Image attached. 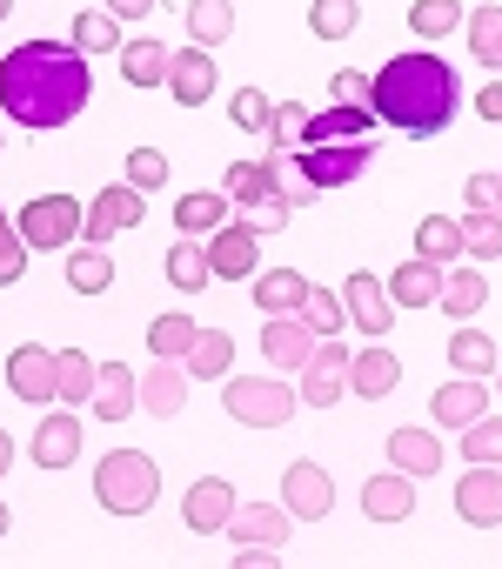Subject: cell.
<instances>
[{"label":"cell","mask_w":502,"mask_h":569,"mask_svg":"<svg viewBox=\"0 0 502 569\" xmlns=\"http://www.w3.org/2000/svg\"><path fill=\"white\" fill-rule=\"evenodd\" d=\"M94 94L88 54L61 48V41H21L14 54H0V114L21 121L28 134H54L68 128Z\"/></svg>","instance_id":"cell-1"},{"label":"cell","mask_w":502,"mask_h":569,"mask_svg":"<svg viewBox=\"0 0 502 569\" xmlns=\"http://www.w3.org/2000/svg\"><path fill=\"white\" fill-rule=\"evenodd\" d=\"M369 108H375V121H389L395 134L435 141V134L455 121V108H462V81H455V68H449L442 54H395V61L369 81Z\"/></svg>","instance_id":"cell-2"},{"label":"cell","mask_w":502,"mask_h":569,"mask_svg":"<svg viewBox=\"0 0 502 569\" xmlns=\"http://www.w3.org/2000/svg\"><path fill=\"white\" fill-rule=\"evenodd\" d=\"M94 496L108 516H148L154 496H161V469L148 449H108L94 462Z\"/></svg>","instance_id":"cell-3"},{"label":"cell","mask_w":502,"mask_h":569,"mask_svg":"<svg viewBox=\"0 0 502 569\" xmlns=\"http://www.w3.org/2000/svg\"><path fill=\"white\" fill-rule=\"evenodd\" d=\"M295 402H302V389L275 382V376H228V382H221V409H228L241 429H289Z\"/></svg>","instance_id":"cell-4"},{"label":"cell","mask_w":502,"mask_h":569,"mask_svg":"<svg viewBox=\"0 0 502 569\" xmlns=\"http://www.w3.org/2000/svg\"><path fill=\"white\" fill-rule=\"evenodd\" d=\"M81 221H88V208H81L74 194H34L14 228L28 234V248H68V241L81 234Z\"/></svg>","instance_id":"cell-5"},{"label":"cell","mask_w":502,"mask_h":569,"mask_svg":"<svg viewBox=\"0 0 502 569\" xmlns=\"http://www.w3.org/2000/svg\"><path fill=\"white\" fill-rule=\"evenodd\" d=\"M8 389L21 402H61V349H41V342H21L8 356Z\"/></svg>","instance_id":"cell-6"},{"label":"cell","mask_w":502,"mask_h":569,"mask_svg":"<svg viewBox=\"0 0 502 569\" xmlns=\"http://www.w3.org/2000/svg\"><path fill=\"white\" fill-rule=\"evenodd\" d=\"M349 349H342V336H322L315 342V356H309V369H302V402L309 409H335L342 402V389H349Z\"/></svg>","instance_id":"cell-7"},{"label":"cell","mask_w":502,"mask_h":569,"mask_svg":"<svg viewBox=\"0 0 502 569\" xmlns=\"http://www.w3.org/2000/svg\"><path fill=\"white\" fill-rule=\"evenodd\" d=\"M455 516L469 529H502V469L495 462H469L455 482Z\"/></svg>","instance_id":"cell-8"},{"label":"cell","mask_w":502,"mask_h":569,"mask_svg":"<svg viewBox=\"0 0 502 569\" xmlns=\"http://www.w3.org/2000/svg\"><path fill=\"white\" fill-rule=\"evenodd\" d=\"M342 302H349V322H355L362 336H389V329H395V296H389L382 274L355 268V274L342 281Z\"/></svg>","instance_id":"cell-9"},{"label":"cell","mask_w":502,"mask_h":569,"mask_svg":"<svg viewBox=\"0 0 502 569\" xmlns=\"http://www.w3.org/2000/svg\"><path fill=\"white\" fill-rule=\"evenodd\" d=\"M81 436H88L81 416H74V409H54V416L34 422V436H28V462H34V469H74Z\"/></svg>","instance_id":"cell-10"},{"label":"cell","mask_w":502,"mask_h":569,"mask_svg":"<svg viewBox=\"0 0 502 569\" xmlns=\"http://www.w3.org/2000/svg\"><path fill=\"white\" fill-rule=\"evenodd\" d=\"M282 509H289L295 522H322V516L335 509L329 469H322V462H289V476H282Z\"/></svg>","instance_id":"cell-11"},{"label":"cell","mask_w":502,"mask_h":569,"mask_svg":"<svg viewBox=\"0 0 502 569\" xmlns=\"http://www.w3.org/2000/svg\"><path fill=\"white\" fill-rule=\"evenodd\" d=\"M141 221V188L134 181H114V188H101L94 201H88V221H81V234L101 248L108 234H121V228H134Z\"/></svg>","instance_id":"cell-12"},{"label":"cell","mask_w":502,"mask_h":569,"mask_svg":"<svg viewBox=\"0 0 502 569\" xmlns=\"http://www.w3.org/2000/svg\"><path fill=\"white\" fill-rule=\"evenodd\" d=\"M295 154H302L315 188H342L369 168V141H322V148H295Z\"/></svg>","instance_id":"cell-13"},{"label":"cell","mask_w":502,"mask_h":569,"mask_svg":"<svg viewBox=\"0 0 502 569\" xmlns=\"http://www.w3.org/2000/svg\"><path fill=\"white\" fill-rule=\"evenodd\" d=\"M228 516H234V482H221V476H201V482L181 496V522H188L194 536H221Z\"/></svg>","instance_id":"cell-14"},{"label":"cell","mask_w":502,"mask_h":569,"mask_svg":"<svg viewBox=\"0 0 502 569\" xmlns=\"http://www.w3.org/2000/svg\"><path fill=\"white\" fill-rule=\"evenodd\" d=\"M255 228L248 221H221L214 234H208V268L221 274V281H241V274H255Z\"/></svg>","instance_id":"cell-15"},{"label":"cell","mask_w":502,"mask_h":569,"mask_svg":"<svg viewBox=\"0 0 502 569\" xmlns=\"http://www.w3.org/2000/svg\"><path fill=\"white\" fill-rule=\"evenodd\" d=\"M315 342H322V336H315L302 316H269V329H262V356H269L275 369H295V376L309 369Z\"/></svg>","instance_id":"cell-16"},{"label":"cell","mask_w":502,"mask_h":569,"mask_svg":"<svg viewBox=\"0 0 502 569\" xmlns=\"http://www.w3.org/2000/svg\"><path fill=\"white\" fill-rule=\"evenodd\" d=\"M289 522H295V516H289L282 502H234V516H228L221 536H234V549H241V542H275V549H282V542H289Z\"/></svg>","instance_id":"cell-17"},{"label":"cell","mask_w":502,"mask_h":569,"mask_svg":"<svg viewBox=\"0 0 502 569\" xmlns=\"http://www.w3.org/2000/svg\"><path fill=\"white\" fill-rule=\"evenodd\" d=\"M409 509H415V476H402L395 462L362 482V516H369V522H402Z\"/></svg>","instance_id":"cell-18"},{"label":"cell","mask_w":502,"mask_h":569,"mask_svg":"<svg viewBox=\"0 0 502 569\" xmlns=\"http://www.w3.org/2000/svg\"><path fill=\"white\" fill-rule=\"evenodd\" d=\"M429 416H435L442 429H469L475 416H489V389H482V376H462V382H442V389L429 396Z\"/></svg>","instance_id":"cell-19"},{"label":"cell","mask_w":502,"mask_h":569,"mask_svg":"<svg viewBox=\"0 0 502 569\" xmlns=\"http://www.w3.org/2000/svg\"><path fill=\"white\" fill-rule=\"evenodd\" d=\"M442 281H449V268H435V261H402L395 274H389V296H395V309H435L442 302Z\"/></svg>","instance_id":"cell-20"},{"label":"cell","mask_w":502,"mask_h":569,"mask_svg":"<svg viewBox=\"0 0 502 569\" xmlns=\"http://www.w3.org/2000/svg\"><path fill=\"white\" fill-rule=\"evenodd\" d=\"M141 409L161 416V422L181 416V409H188V362H161V356H154V369L141 376Z\"/></svg>","instance_id":"cell-21"},{"label":"cell","mask_w":502,"mask_h":569,"mask_svg":"<svg viewBox=\"0 0 502 569\" xmlns=\"http://www.w3.org/2000/svg\"><path fill=\"white\" fill-rule=\"evenodd\" d=\"M309 289H315V281L302 268H269V274H255V309L262 316H302Z\"/></svg>","instance_id":"cell-22"},{"label":"cell","mask_w":502,"mask_h":569,"mask_svg":"<svg viewBox=\"0 0 502 569\" xmlns=\"http://www.w3.org/2000/svg\"><path fill=\"white\" fill-rule=\"evenodd\" d=\"M214 81H221V74H214V54H208V48H181V54H174V74H168V94H174L181 108H201V101L214 94Z\"/></svg>","instance_id":"cell-23"},{"label":"cell","mask_w":502,"mask_h":569,"mask_svg":"<svg viewBox=\"0 0 502 569\" xmlns=\"http://www.w3.org/2000/svg\"><path fill=\"white\" fill-rule=\"evenodd\" d=\"M369 134H375V108H322V114H309L302 148H322V141H369Z\"/></svg>","instance_id":"cell-24"},{"label":"cell","mask_w":502,"mask_h":569,"mask_svg":"<svg viewBox=\"0 0 502 569\" xmlns=\"http://www.w3.org/2000/svg\"><path fill=\"white\" fill-rule=\"evenodd\" d=\"M128 409H141V382L128 376V362H101V376H94V416L101 422H128Z\"/></svg>","instance_id":"cell-25"},{"label":"cell","mask_w":502,"mask_h":569,"mask_svg":"<svg viewBox=\"0 0 502 569\" xmlns=\"http://www.w3.org/2000/svg\"><path fill=\"white\" fill-rule=\"evenodd\" d=\"M389 462L402 476H435L442 469V442L429 429H389Z\"/></svg>","instance_id":"cell-26"},{"label":"cell","mask_w":502,"mask_h":569,"mask_svg":"<svg viewBox=\"0 0 502 569\" xmlns=\"http://www.w3.org/2000/svg\"><path fill=\"white\" fill-rule=\"evenodd\" d=\"M482 302H489V274L482 268H449L435 309H449V322H469V316H482Z\"/></svg>","instance_id":"cell-27"},{"label":"cell","mask_w":502,"mask_h":569,"mask_svg":"<svg viewBox=\"0 0 502 569\" xmlns=\"http://www.w3.org/2000/svg\"><path fill=\"white\" fill-rule=\"evenodd\" d=\"M121 74H128V88H168L174 54H168L161 41H128V48H121Z\"/></svg>","instance_id":"cell-28"},{"label":"cell","mask_w":502,"mask_h":569,"mask_svg":"<svg viewBox=\"0 0 502 569\" xmlns=\"http://www.w3.org/2000/svg\"><path fill=\"white\" fill-rule=\"evenodd\" d=\"M395 382H402V362H395L389 349H362V356L349 362V389H355V396H369V402H382Z\"/></svg>","instance_id":"cell-29"},{"label":"cell","mask_w":502,"mask_h":569,"mask_svg":"<svg viewBox=\"0 0 502 569\" xmlns=\"http://www.w3.org/2000/svg\"><path fill=\"white\" fill-rule=\"evenodd\" d=\"M221 194L234 201V214H241V208H262V201L275 194V181H269V161H228V174H221Z\"/></svg>","instance_id":"cell-30"},{"label":"cell","mask_w":502,"mask_h":569,"mask_svg":"<svg viewBox=\"0 0 502 569\" xmlns=\"http://www.w3.org/2000/svg\"><path fill=\"white\" fill-rule=\"evenodd\" d=\"M228 214H234L228 194H208V188H201V194H181V201H174V234H214Z\"/></svg>","instance_id":"cell-31"},{"label":"cell","mask_w":502,"mask_h":569,"mask_svg":"<svg viewBox=\"0 0 502 569\" xmlns=\"http://www.w3.org/2000/svg\"><path fill=\"white\" fill-rule=\"evenodd\" d=\"M168 281H174L181 296H194V289H208V281H214L208 248H201L194 234H174V248H168Z\"/></svg>","instance_id":"cell-32"},{"label":"cell","mask_w":502,"mask_h":569,"mask_svg":"<svg viewBox=\"0 0 502 569\" xmlns=\"http://www.w3.org/2000/svg\"><path fill=\"white\" fill-rule=\"evenodd\" d=\"M234 34V0H188V41L194 48H221Z\"/></svg>","instance_id":"cell-33"},{"label":"cell","mask_w":502,"mask_h":569,"mask_svg":"<svg viewBox=\"0 0 502 569\" xmlns=\"http://www.w3.org/2000/svg\"><path fill=\"white\" fill-rule=\"evenodd\" d=\"M269 181H275V201H282V208H295V214H302V208L322 194V188L309 181L302 154H269Z\"/></svg>","instance_id":"cell-34"},{"label":"cell","mask_w":502,"mask_h":569,"mask_svg":"<svg viewBox=\"0 0 502 569\" xmlns=\"http://www.w3.org/2000/svg\"><path fill=\"white\" fill-rule=\"evenodd\" d=\"M415 254L435 261V268H449V261L462 254V221H449V214H422V221H415Z\"/></svg>","instance_id":"cell-35"},{"label":"cell","mask_w":502,"mask_h":569,"mask_svg":"<svg viewBox=\"0 0 502 569\" xmlns=\"http://www.w3.org/2000/svg\"><path fill=\"white\" fill-rule=\"evenodd\" d=\"M228 369H234V336H228V329H201L194 349H188V376H214V382H228Z\"/></svg>","instance_id":"cell-36"},{"label":"cell","mask_w":502,"mask_h":569,"mask_svg":"<svg viewBox=\"0 0 502 569\" xmlns=\"http://www.w3.org/2000/svg\"><path fill=\"white\" fill-rule=\"evenodd\" d=\"M68 289L74 296H108L114 289V261L88 241V248H74V261H68Z\"/></svg>","instance_id":"cell-37"},{"label":"cell","mask_w":502,"mask_h":569,"mask_svg":"<svg viewBox=\"0 0 502 569\" xmlns=\"http://www.w3.org/2000/svg\"><path fill=\"white\" fill-rule=\"evenodd\" d=\"M462 28V0H415L409 8V34L415 41H449Z\"/></svg>","instance_id":"cell-38"},{"label":"cell","mask_w":502,"mask_h":569,"mask_svg":"<svg viewBox=\"0 0 502 569\" xmlns=\"http://www.w3.org/2000/svg\"><path fill=\"white\" fill-rule=\"evenodd\" d=\"M194 336H201V329H194L188 316H154V322H148V349H154L161 362H188Z\"/></svg>","instance_id":"cell-39"},{"label":"cell","mask_w":502,"mask_h":569,"mask_svg":"<svg viewBox=\"0 0 502 569\" xmlns=\"http://www.w3.org/2000/svg\"><path fill=\"white\" fill-rule=\"evenodd\" d=\"M462 254H469V261H502V214L469 208V214H462Z\"/></svg>","instance_id":"cell-40"},{"label":"cell","mask_w":502,"mask_h":569,"mask_svg":"<svg viewBox=\"0 0 502 569\" xmlns=\"http://www.w3.org/2000/svg\"><path fill=\"white\" fill-rule=\"evenodd\" d=\"M449 362H455L462 376H495V342H489L482 329H455V336H449Z\"/></svg>","instance_id":"cell-41"},{"label":"cell","mask_w":502,"mask_h":569,"mask_svg":"<svg viewBox=\"0 0 502 569\" xmlns=\"http://www.w3.org/2000/svg\"><path fill=\"white\" fill-rule=\"evenodd\" d=\"M94 376H101V362H94V356H81V349H61V402H68V409L94 402Z\"/></svg>","instance_id":"cell-42"},{"label":"cell","mask_w":502,"mask_h":569,"mask_svg":"<svg viewBox=\"0 0 502 569\" xmlns=\"http://www.w3.org/2000/svg\"><path fill=\"white\" fill-rule=\"evenodd\" d=\"M355 21H362L355 0H315V8H309V34H315V41H349Z\"/></svg>","instance_id":"cell-43"},{"label":"cell","mask_w":502,"mask_h":569,"mask_svg":"<svg viewBox=\"0 0 502 569\" xmlns=\"http://www.w3.org/2000/svg\"><path fill=\"white\" fill-rule=\"evenodd\" d=\"M469 54H475L482 68H495V54H502V0H482V8H475V21H469Z\"/></svg>","instance_id":"cell-44"},{"label":"cell","mask_w":502,"mask_h":569,"mask_svg":"<svg viewBox=\"0 0 502 569\" xmlns=\"http://www.w3.org/2000/svg\"><path fill=\"white\" fill-rule=\"evenodd\" d=\"M302 322H309L315 336H342V329H349V302H342V289H309Z\"/></svg>","instance_id":"cell-45"},{"label":"cell","mask_w":502,"mask_h":569,"mask_svg":"<svg viewBox=\"0 0 502 569\" xmlns=\"http://www.w3.org/2000/svg\"><path fill=\"white\" fill-rule=\"evenodd\" d=\"M74 48L81 54H121V21L114 14H74Z\"/></svg>","instance_id":"cell-46"},{"label":"cell","mask_w":502,"mask_h":569,"mask_svg":"<svg viewBox=\"0 0 502 569\" xmlns=\"http://www.w3.org/2000/svg\"><path fill=\"white\" fill-rule=\"evenodd\" d=\"M28 254H34V248H28V234L8 221V208H0V289H14V281L28 274Z\"/></svg>","instance_id":"cell-47"},{"label":"cell","mask_w":502,"mask_h":569,"mask_svg":"<svg viewBox=\"0 0 502 569\" xmlns=\"http://www.w3.org/2000/svg\"><path fill=\"white\" fill-rule=\"evenodd\" d=\"M462 456H469V462H495V469H502V416H475V422L462 429Z\"/></svg>","instance_id":"cell-48"},{"label":"cell","mask_w":502,"mask_h":569,"mask_svg":"<svg viewBox=\"0 0 502 569\" xmlns=\"http://www.w3.org/2000/svg\"><path fill=\"white\" fill-rule=\"evenodd\" d=\"M228 121H234V128H248V134H269V121H275V101H269L262 88H234V108H228Z\"/></svg>","instance_id":"cell-49"},{"label":"cell","mask_w":502,"mask_h":569,"mask_svg":"<svg viewBox=\"0 0 502 569\" xmlns=\"http://www.w3.org/2000/svg\"><path fill=\"white\" fill-rule=\"evenodd\" d=\"M302 128H309V108H302V101H282V108H275V121H269L275 154H295V148H302Z\"/></svg>","instance_id":"cell-50"},{"label":"cell","mask_w":502,"mask_h":569,"mask_svg":"<svg viewBox=\"0 0 502 569\" xmlns=\"http://www.w3.org/2000/svg\"><path fill=\"white\" fill-rule=\"evenodd\" d=\"M128 181H134L141 194L161 188V181H168V154H161V148H134V154H128Z\"/></svg>","instance_id":"cell-51"},{"label":"cell","mask_w":502,"mask_h":569,"mask_svg":"<svg viewBox=\"0 0 502 569\" xmlns=\"http://www.w3.org/2000/svg\"><path fill=\"white\" fill-rule=\"evenodd\" d=\"M369 81H375V74H355V68H335V81H329V94H335L342 108H369Z\"/></svg>","instance_id":"cell-52"},{"label":"cell","mask_w":502,"mask_h":569,"mask_svg":"<svg viewBox=\"0 0 502 569\" xmlns=\"http://www.w3.org/2000/svg\"><path fill=\"white\" fill-rule=\"evenodd\" d=\"M462 201H469V208H482V214H502V174H469Z\"/></svg>","instance_id":"cell-53"},{"label":"cell","mask_w":502,"mask_h":569,"mask_svg":"<svg viewBox=\"0 0 502 569\" xmlns=\"http://www.w3.org/2000/svg\"><path fill=\"white\" fill-rule=\"evenodd\" d=\"M289 214H295V208H282V201L269 194L262 208H241L234 221H248V228H255V234H275V228H289Z\"/></svg>","instance_id":"cell-54"},{"label":"cell","mask_w":502,"mask_h":569,"mask_svg":"<svg viewBox=\"0 0 502 569\" xmlns=\"http://www.w3.org/2000/svg\"><path fill=\"white\" fill-rule=\"evenodd\" d=\"M475 114H482V121H502V81H489V88L475 94Z\"/></svg>","instance_id":"cell-55"},{"label":"cell","mask_w":502,"mask_h":569,"mask_svg":"<svg viewBox=\"0 0 502 569\" xmlns=\"http://www.w3.org/2000/svg\"><path fill=\"white\" fill-rule=\"evenodd\" d=\"M148 8H154V0H108V14H114V21H141Z\"/></svg>","instance_id":"cell-56"},{"label":"cell","mask_w":502,"mask_h":569,"mask_svg":"<svg viewBox=\"0 0 502 569\" xmlns=\"http://www.w3.org/2000/svg\"><path fill=\"white\" fill-rule=\"evenodd\" d=\"M8 462H14V436L0 429V476H8Z\"/></svg>","instance_id":"cell-57"},{"label":"cell","mask_w":502,"mask_h":569,"mask_svg":"<svg viewBox=\"0 0 502 569\" xmlns=\"http://www.w3.org/2000/svg\"><path fill=\"white\" fill-rule=\"evenodd\" d=\"M0 536H8V502H0Z\"/></svg>","instance_id":"cell-58"},{"label":"cell","mask_w":502,"mask_h":569,"mask_svg":"<svg viewBox=\"0 0 502 569\" xmlns=\"http://www.w3.org/2000/svg\"><path fill=\"white\" fill-rule=\"evenodd\" d=\"M8 8H14V0H0V21H8Z\"/></svg>","instance_id":"cell-59"},{"label":"cell","mask_w":502,"mask_h":569,"mask_svg":"<svg viewBox=\"0 0 502 569\" xmlns=\"http://www.w3.org/2000/svg\"><path fill=\"white\" fill-rule=\"evenodd\" d=\"M495 68H502V54H495Z\"/></svg>","instance_id":"cell-60"},{"label":"cell","mask_w":502,"mask_h":569,"mask_svg":"<svg viewBox=\"0 0 502 569\" xmlns=\"http://www.w3.org/2000/svg\"><path fill=\"white\" fill-rule=\"evenodd\" d=\"M495 382H502V369H495Z\"/></svg>","instance_id":"cell-61"}]
</instances>
